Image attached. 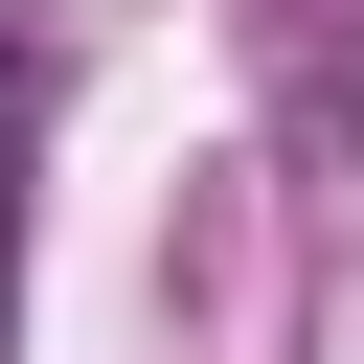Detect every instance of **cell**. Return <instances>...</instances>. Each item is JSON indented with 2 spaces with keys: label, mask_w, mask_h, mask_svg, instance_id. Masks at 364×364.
<instances>
[{
  "label": "cell",
  "mask_w": 364,
  "mask_h": 364,
  "mask_svg": "<svg viewBox=\"0 0 364 364\" xmlns=\"http://www.w3.org/2000/svg\"><path fill=\"white\" fill-rule=\"evenodd\" d=\"M23 114H46V68H0V341H23Z\"/></svg>",
  "instance_id": "cell-1"
}]
</instances>
